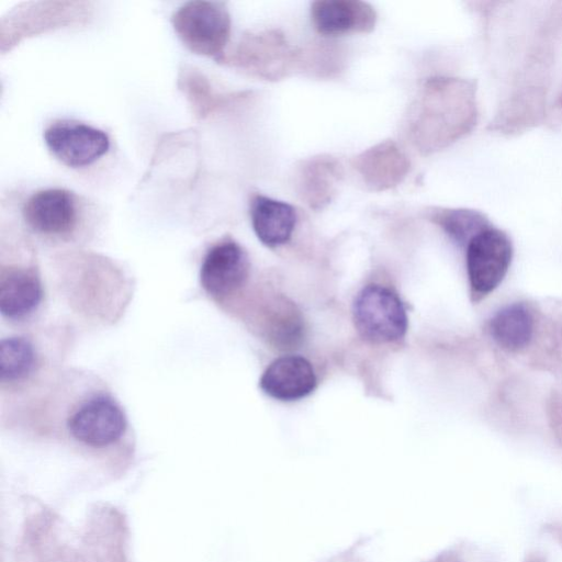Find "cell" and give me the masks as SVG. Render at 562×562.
<instances>
[{
	"label": "cell",
	"mask_w": 562,
	"mask_h": 562,
	"mask_svg": "<svg viewBox=\"0 0 562 562\" xmlns=\"http://www.w3.org/2000/svg\"><path fill=\"white\" fill-rule=\"evenodd\" d=\"M9 420L94 458L125 457L135 443L128 416L110 386L78 368H60L10 404Z\"/></svg>",
	"instance_id": "6da1fadb"
},
{
	"label": "cell",
	"mask_w": 562,
	"mask_h": 562,
	"mask_svg": "<svg viewBox=\"0 0 562 562\" xmlns=\"http://www.w3.org/2000/svg\"><path fill=\"white\" fill-rule=\"evenodd\" d=\"M50 329H16L0 339L2 402L12 404L42 385L60 369L53 352Z\"/></svg>",
	"instance_id": "7a4b0ae2"
},
{
	"label": "cell",
	"mask_w": 562,
	"mask_h": 562,
	"mask_svg": "<svg viewBox=\"0 0 562 562\" xmlns=\"http://www.w3.org/2000/svg\"><path fill=\"white\" fill-rule=\"evenodd\" d=\"M45 304L40 267L31 252L0 260V314L15 329L35 325Z\"/></svg>",
	"instance_id": "3957f363"
},
{
	"label": "cell",
	"mask_w": 562,
	"mask_h": 562,
	"mask_svg": "<svg viewBox=\"0 0 562 562\" xmlns=\"http://www.w3.org/2000/svg\"><path fill=\"white\" fill-rule=\"evenodd\" d=\"M179 40L194 54L222 59L231 35V15L223 2L189 1L171 16Z\"/></svg>",
	"instance_id": "277c9868"
},
{
	"label": "cell",
	"mask_w": 562,
	"mask_h": 562,
	"mask_svg": "<svg viewBox=\"0 0 562 562\" xmlns=\"http://www.w3.org/2000/svg\"><path fill=\"white\" fill-rule=\"evenodd\" d=\"M352 314L359 334L372 342L395 341L407 329L402 301L393 291L378 284H370L358 293Z\"/></svg>",
	"instance_id": "5b68a950"
},
{
	"label": "cell",
	"mask_w": 562,
	"mask_h": 562,
	"mask_svg": "<svg viewBox=\"0 0 562 562\" xmlns=\"http://www.w3.org/2000/svg\"><path fill=\"white\" fill-rule=\"evenodd\" d=\"M513 258L509 237L488 227L467 246V271L471 296L477 302L493 292L506 277Z\"/></svg>",
	"instance_id": "8992f818"
},
{
	"label": "cell",
	"mask_w": 562,
	"mask_h": 562,
	"mask_svg": "<svg viewBox=\"0 0 562 562\" xmlns=\"http://www.w3.org/2000/svg\"><path fill=\"white\" fill-rule=\"evenodd\" d=\"M249 270L245 249L226 238L205 252L199 272L200 285L212 301L225 305L245 286Z\"/></svg>",
	"instance_id": "52a82bcc"
},
{
	"label": "cell",
	"mask_w": 562,
	"mask_h": 562,
	"mask_svg": "<svg viewBox=\"0 0 562 562\" xmlns=\"http://www.w3.org/2000/svg\"><path fill=\"white\" fill-rule=\"evenodd\" d=\"M22 216L33 234L53 241H69L79 224L76 195L59 188L41 190L27 199Z\"/></svg>",
	"instance_id": "ba28073f"
},
{
	"label": "cell",
	"mask_w": 562,
	"mask_h": 562,
	"mask_svg": "<svg viewBox=\"0 0 562 562\" xmlns=\"http://www.w3.org/2000/svg\"><path fill=\"white\" fill-rule=\"evenodd\" d=\"M43 136L52 155L70 168L90 166L110 148L104 131L76 121H55L45 128Z\"/></svg>",
	"instance_id": "9c48e42d"
},
{
	"label": "cell",
	"mask_w": 562,
	"mask_h": 562,
	"mask_svg": "<svg viewBox=\"0 0 562 562\" xmlns=\"http://www.w3.org/2000/svg\"><path fill=\"white\" fill-rule=\"evenodd\" d=\"M293 53L286 38L276 30L246 35L234 55V63L265 79L282 78L292 61Z\"/></svg>",
	"instance_id": "30bf717a"
},
{
	"label": "cell",
	"mask_w": 562,
	"mask_h": 562,
	"mask_svg": "<svg viewBox=\"0 0 562 562\" xmlns=\"http://www.w3.org/2000/svg\"><path fill=\"white\" fill-rule=\"evenodd\" d=\"M311 19L323 35L370 33L376 23V12L363 1L319 0L311 5Z\"/></svg>",
	"instance_id": "8fae6325"
},
{
	"label": "cell",
	"mask_w": 562,
	"mask_h": 562,
	"mask_svg": "<svg viewBox=\"0 0 562 562\" xmlns=\"http://www.w3.org/2000/svg\"><path fill=\"white\" fill-rule=\"evenodd\" d=\"M316 376L311 363L300 356L274 360L260 379L261 390L279 401H296L313 392Z\"/></svg>",
	"instance_id": "7c38bea8"
},
{
	"label": "cell",
	"mask_w": 562,
	"mask_h": 562,
	"mask_svg": "<svg viewBox=\"0 0 562 562\" xmlns=\"http://www.w3.org/2000/svg\"><path fill=\"white\" fill-rule=\"evenodd\" d=\"M409 160L392 140L380 143L355 159L363 182L374 191L396 187L409 171Z\"/></svg>",
	"instance_id": "4fadbf2b"
},
{
	"label": "cell",
	"mask_w": 562,
	"mask_h": 562,
	"mask_svg": "<svg viewBox=\"0 0 562 562\" xmlns=\"http://www.w3.org/2000/svg\"><path fill=\"white\" fill-rule=\"evenodd\" d=\"M250 217L256 236L268 247L285 244L297 221L296 211L291 204L260 194L251 200Z\"/></svg>",
	"instance_id": "5bb4252c"
},
{
	"label": "cell",
	"mask_w": 562,
	"mask_h": 562,
	"mask_svg": "<svg viewBox=\"0 0 562 562\" xmlns=\"http://www.w3.org/2000/svg\"><path fill=\"white\" fill-rule=\"evenodd\" d=\"M341 176V167L337 160L329 156L314 157L299 169V195L310 207L322 209L334 198Z\"/></svg>",
	"instance_id": "9a60e30c"
},
{
	"label": "cell",
	"mask_w": 562,
	"mask_h": 562,
	"mask_svg": "<svg viewBox=\"0 0 562 562\" xmlns=\"http://www.w3.org/2000/svg\"><path fill=\"white\" fill-rule=\"evenodd\" d=\"M532 312L522 303L501 308L490 321L488 329L494 341L509 351L525 348L533 335Z\"/></svg>",
	"instance_id": "2e32d148"
},
{
	"label": "cell",
	"mask_w": 562,
	"mask_h": 562,
	"mask_svg": "<svg viewBox=\"0 0 562 562\" xmlns=\"http://www.w3.org/2000/svg\"><path fill=\"white\" fill-rule=\"evenodd\" d=\"M68 2H35L27 3L25 7L19 9L15 14L9 18L7 25L8 32L16 30L13 34L9 35V46L19 42L27 34H34L37 31L45 30L46 27H55L58 25L67 24V16L71 9ZM77 8H75L76 10Z\"/></svg>",
	"instance_id": "e0dca14e"
},
{
	"label": "cell",
	"mask_w": 562,
	"mask_h": 562,
	"mask_svg": "<svg viewBox=\"0 0 562 562\" xmlns=\"http://www.w3.org/2000/svg\"><path fill=\"white\" fill-rule=\"evenodd\" d=\"M431 218L451 239L465 247L473 237L490 227L486 217L473 210H441L436 212Z\"/></svg>",
	"instance_id": "ac0fdd59"
},
{
	"label": "cell",
	"mask_w": 562,
	"mask_h": 562,
	"mask_svg": "<svg viewBox=\"0 0 562 562\" xmlns=\"http://www.w3.org/2000/svg\"><path fill=\"white\" fill-rule=\"evenodd\" d=\"M180 81L196 115L202 117L215 106L217 95L213 93L207 79L201 74L195 71L186 72Z\"/></svg>",
	"instance_id": "d6986e66"
}]
</instances>
